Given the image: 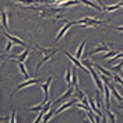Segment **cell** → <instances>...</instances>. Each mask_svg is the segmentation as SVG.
Instances as JSON below:
<instances>
[{"label":"cell","mask_w":123,"mask_h":123,"mask_svg":"<svg viewBox=\"0 0 123 123\" xmlns=\"http://www.w3.org/2000/svg\"><path fill=\"white\" fill-rule=\"evenodd\" d=\"M111 43H101L99 46H97V48H94L92 50H90L88 52V55L87 56H94V55H97V53H99V52H104V50H109V48H111Z\"/></svg>","instance_id":"1"},{"label":"cell","mask_w":123,"mask_h":123,"mask_svg":"<svg viewBox=\"0 0 123 123\" xmlns=\"http://www.w3.org/2000/svg\"><path fill=\"white\" fill-rule=\"evenodd\" d=\"M56 52H57V49H52V52H50V53L45 55V56H43V59H42V60H41V62L38 63V66H37V71H39V69L42 67V64H43L45 62H48L49 59H52V56H53V55L56 53Z\"/></svg>","instance_id":"9"},{"label":"cell","mask_w":123,"mask_h":123,"mask_svg":"<svg viewBox=\"0 0 123 123\" xmlns=\"http://www.w3.org/2000/svg\"><path fill=\"white\" fill-rule=\"evenodd\" d=\"M0 18H1V24H3V28H6V31L8 30V18H7V13L6 10H3L0 13Z\"/></svg>","instance_id":"13"},{"label":"cell","mask_w":123,"mask_h":123,"mask_svg":"<svg viewBox=\"0 0 123 123\" xmlns=\"http://www.w3.org/2000/svg\"><path fill=\"white\" fill-rule=\"evenodd\" d=\"M71 25H73V23H71V21H66V25H64V27L59 31V34H57V37H56V41H60V39L64 37V34L69 31V28L71 27Z\"/></svg>","instance_id":"7"},{"label":"cell","mask_w":123,"mask_h":123,"mask_svg":"<svg viewBox=\"0 0 123 123\" xmlns=\"http://www.w3.org/2000/svg\"><path fill=\"white\" fill-rule=\"evenodd\" d=\"M122 56H123L122 52H117V53H116L115 56H112V59H109V62H106V63H108V64H113L117 59H122Z\"/></svg>","instance_id":"18"},{"label":"cell","mask_w":123,"mask_h":123,"mask_svg":"<svg viewBox=\"0 0 123 123\" xmlns=\"http://www.w3.org/2000/svg\"><path fill=\"white\" fill-rule=\"evenodd\" d=\"M13 46H14V43H13V42L8 39L7 43H6V46H4V50H3V52H4V53H6V52H10V50L13 49Z\"/></svg>","instance_id":"22"},{"label":"cell","mask_w":123,"mask_h":123,"mask_svg":"<svg viewBox=\"0 0 123 123\" xmlns=\"http://www.w3.org/2000/svg\"><path fill=\"white\" fill-rule=\"evenodd\" d=\"M17 66H18V69H20V71H21V74L24 76V78L28 80V70H27V67H25L24 62H17Z\"/></svg>","instance_id":"14"},{"label":"cell","mask_w":123,"mask_h":123,"mask_svg":"<svg viewBox=\"0 0 123 123\" xmlns=\"http://www.w3.org/2000/svg\"><path fill=\"white\" fill-rule=\"evenodd\" d=\"M52 116H53V112H52V111H50V112H49V111H46L45 115L42 116V117H43V119H42V122H49V119H52Z\"/></svg>","instance_id":"19"},{"label":"cell","mask_w":123,"mask_h":123,"mask_svg":"<svg viewBox=\"0 0 123 123\" xmlns=\"http://www.w3.org/2000/svg\"><path fill=\"white\" fill-rule=\"evenodd\" d=\"M112 78H113L115 81H117L119 84H123V80H122V78H120L119 76H116V74H113V76H112Z\"/></svg>","instance_id":"26"},{"label":"cell","mask_w":123,"mask_h":123,"mask_svg":"<svg viewBox=\"0 0 123 123\" xmlns=\"http://www.w3.org/2000/svg\"><path fill=\"white\" fill-rule=\"evenodd\" d=\"M50 83H52V77H49V78L46 80L45 84H41L42 90H43V101H42L41 104H45L46 101L49 99V87H50Z\"/></svg>","instance_id":"2"},{"label":"cell","mask_w":123,"mask_h":123,"mask_svg":"<svg viewBox=\"0 0 123 123\" xmlns=\"http://www.w3.org/2000/svg\"><path fill=\"white\" fill-rule=\"evenodd\" d=\"M78 1L83 3V4H85V6H88V7H91V8H95V10H98V11H102V7H101V6H97L95 3H92L90 0H78Z\"/></svg>","instance_id":"15"},{"label":"cell","mask_w":123,"mask_h":123,"mask_svg":"<svg viewBox=\"0 0 123 123\" xmlns=\"http://www.w3.org/2000/svg\"><path fill=\"white\" fill-rule=\"evenodd\" d=\"M34 84H41V80H38V78H28L27 81H24L23 84L17 85V90H21V88H24V87H28V85H34Z\"/></svg>","instance_id":"6"},{"label":"cell","mask_w":123,"mask_h":123,"mask_svg":"<svg viewBox=\"0 0 123 123\" xmlns=\"http://www.w3.org/2000/svg\"><path fill=\"white\" fill-rule=\"evenodd\" d=\"M14 117H15V112L13 111V112H11V117H10V122H11V123H14V122H15Z\"/></svg>","instance_id":"28"},{"label":"cell","mask_w":123,"mask_h":123,"mask_svg":"<svg viewBox=\"0 0 123 123\" xmlns=\"http://www.w3.org/2000/svg\"><path fill=\"white\" fill-rule=\"evenodd\" d=\"M64 53H66V56H67V57H69L70 60L73 62V63H74V66H76L77 69H83V70H87L84 67V64H83V63H81V62L78 60V59H77V57H73V56H71V55L69 53V52H64Z\"/></svg>","instance_id":"11"},{"label":"cell","mask_w":123,"mask_h":123,"mask_svg":"<svg viewBox=\"0 0 123 123\" xmlns=\"http://www.w3.org/2000/svg\"><path fill=\"white\" fill-rule=\"evenodd\" d=\"M39 52L43 53V55H48V53H50L52 50H50V49H45V48H39Z\"/></svg>","instance_id":"25"},{"label":"cell","mask_w":123,"mask_h":123,"mask_svg":"<svg viewBox=\"0 0 123 123\" xmlns=\"http://www.w3.org/2000/svg\"><path fill=\"white\" fill-rule=\"evenodd\" d=\"M80 1L78 0H66V1H63V3H60L62 7H69V6H77Z\"/></svg>","instance_id":"17"},{"label":"cell","mask_w":123,"mask_h":123,"mask_svg":"<svg viewBox=\"0 0 123 123\" xmlns=\"http://www.w3.org/2000/svg\"><path fill=\"white\" fill-rule=\"evenodd\" d=\"M85 43H87L85 41H84V42H81L80 46H78V49H77V52H76V57L78 59V60L83 57V50H84V48H85Z\"/></svg>","instance_id":"16"},{"label":"cell","mask_w":123,"mask_h":123,"mask_svg":"<svg viewBox=\"0 0 123 123\" xmlns=\"http://www.w3.org/2000/svg\"><path fill=\"white\" fill-rule=\"evenodd\" d=\"M4 37L7 39H10L13 43H17V45H20V46H25V42H24L23 39H20V38H17V37H14V35H11V34H8L7 31H4Z\"/></svg>","instance_id":"5"},{"label":"cell","mask_w":123,"mask_h":123,"mask_svg":"<svg viewBox=\"0 0 123 123\" xmlns=\"http://www.w3.org/2000/svg\"><path fill=\"white\" fill-rule=\"evenodd\" d=\"M73 92H74V90H73V88H71V85H70L69 88H67V91L64 92V94H63V95H62V98H59V99H56L53 102V105H57V104H60L62 101H64L66 99V98H69L70 95H73Z\"/></svg>","instance_id":"10"},{"label":"cell","mask_w":123,"mask_h":123,"mask_svg":"<svg viewBox=\"0 0 123 123\" xmlns=\"http://www.w3.org/2000/svg\"><path fill=\"white\" fill-rule=\"evenodd\" d=\"M95 1H97V3H98V4H99V6H105V4H104V1H102V0H95Z\"/></svg>","instance_id":"29"},{"label":"cell","mask_w":123,"mask_h":123,"mask_svg":"<svg viewBox=\"0 0 123 123\" xmlns=\"http://www.w3.org/2000/svg\"><path fill=\"white\" fill-rule=\"evenodd\" d=\"M112 70H113V71H120V70H122V62H120L117 66H115V67H113Z\"/></svg>","instance_id":"27"},{"label":"cell","mask_w":123,"mask_h":123,"mask_svg":"<svg viewBox=\"0 0 123 123\" xmlns=\"http://www.w3.org/2000/svg\"><path fill=\"white\" fill-rule=\"evenodd\" d=\"M116 53H117V52H115V50H109V52H108V53H105L104 56H102V57H104V59H109V57L115 56Z\"/></svg>","instance_id":"23"},{"label":"cell","mask_w":123,"mask_h":123,"mask_svg":"<svg viewBox=\"0 0 123 123\" xmlns=\"http://www.w3.org/2000/svg\"><path fill=\"white\" fill-rule=\"evenodd\" d=\"M15 1H18V3H21V4H24V6H30V4H34V3H37V1H39V0H15Z\"/></svg>","instance_id":"21"},{"label":"cell","mask_w":123,"mask_h":123,"mask_svg":"<svg viewBox=\"0 0 123 123\" xmlns=\"http://www.w3.org/2000/svg\"><path fill=\"white\" fill-rule=\"evenodd\" d=\"M108 87H109V91L112 92V94H113V97L116 98V101H119V104H122V102H123V98H122V95H120L119 92L116 91L115 85H113V84H111V83H109V84H108Z\"/></svg>","instance_id":"12"},{"label":"cell","mask_w":123,"mask_h":123,"mask_svg":"<svg viewBox=\"0 0 123 123\" xmlns=\"http://www.w3.org/2000/svg\"><path fill=\"white\" fill-rule=\"evenodd\" d=\"M106 113H108V116L111 117V122L115 123V122H116V119H115V113H113V112H111L109 109H106Z\"/></svg>","instance_id":"24"},{"label":"cell","mask_w":123,"mask_h":123,"mask_svg":"<svg viewBox=\"0 0 123 123\" xmlns=\"http://www.w3.org/2000/svg\"><path fill=\"white\" fill-rule=\"evenodd\" d=\"M76 102H77V99H76V98H73V99H70L69 102H66V104H63L62 106H59V108H57V109H56V111L53 112V115H59V113H62L63 111H66V109H69V108L71 106V105H74Z\"/></svg>","instance_id":"4"},{"label":"cell","mask_w":123,"mask_h":123,"mask_svg":"<svg viewBox=\"0 0 123 123\" xmlns=\"http://www.w3.org/2000/svg\"><path fill=\"white\" fill-rule=\"evenodd\" d=\"M30 52H31L30 48H25L23 53L17 55V56H15V55H11V56H10V59H15L17 62H25V60H27V56L30 55Z\"/></svg>","instance_id":"3"},{"label":"cell","mask_w":123,"mask_h":123,"mask_svg":"<svg viewBox=\"0 0 123 123\" xmlns=\"http://www.w3.org/2000/svg\"><path fill=\"white\" fill-rule=\"evenodd\" d=\"M66 84L71 85V69H67V71H66Z\"/></svg>","instance_id":"20"},{"label":"cell","mask_w":123,"mask_h":123,"mask_svg":"<svg viewBox=\"0 0 123 123\" xmlns=\"http://www.w3.org/2000/svg\"><path fill=\"white\" fill-rule=\"evenodd\" d=\"M122 1H119L117 4H113V6H104L102 7V11L104 13H111V11H116V10H120L122 8Z\"/></svg>","instance_id":"8"}]
</instances>
